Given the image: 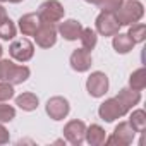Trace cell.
I'll use <instances>...</instances> for the list:
<instances>
[{
  "label": "cell",
  "mask_w": 146,
  "mask_h": 146,
  "mask_svg": "<svg viewBox=\"0 0 146 146\" xmlns=\"http://www.w3.org/2000/svg\"><path fill=\"white\" fill-rule=\"evenodd\" d=\"M29 76H31V70L28 65L14 64L9 58L0 60V81H7L12 86H16V84L26 83Z\"/></svg>",
  "instance_id": "cell-1"
},
{
  "label": "cell",
  "mask_w": 146,
  "mask_h": 146,
  "mask_svg": "<svg viewBox=\"0 0 146 146\" xmlns=\"http://www.w3.org/2000/svg\"><path fill=\"white\" fill-rule=\"evenodd\" d=\"M117 21L120 26H131L143 19L144 16V5L139 0H124L122 5L115 11Z\"/></svg>",
  "instance_id": "cell-2"
},
{
  "label": "cell",
  "mask_w": 146,
  "mask_h": 146,
  "mask_svg": "<svg viewBox=\"0 0 146 146\" xmlns=\"http://www.w3.org/2000/svg\"><path fill=\"white\" fill-rule=\"evenodd\" d=\"M38 16L43 23H60L65 16V9L58 0H45L38 7Z\"/></svg>",
  "instance_id": "cell-3"
},
{
  "label": "cell",
  "mask_w": 146,
  "mask_h": 146,
  "mask_svg": "<svg viewBox=\"0 0 146 146\" xmlns=\"http://www.w3.org/2000/svg\"><path fill=\"white\" fill-rule=\"evenodd\" d=\"M108 86H110L108 78H107L105 72H102V70L91 72L90 78L86 79V91H88L90 96H93V98H102V96H105L107 91H108Z\"/></svg>",
  "instance_id": "cell-4"
},
{
  "label": "cell",
  "mask_w": 146,
  "mask_h": 146,
  "mask_svg": "<svg viewBox=\"0 0 146 146\" xmlns=\"http://www.w3.org/2000/svg\"><path fill=\"white\" fill-rule=\"evenodd\" d=\"M127 113H129V112L120 105V102H119L115 96L105 100V102L98 107V115H100V119L105 120V122H113V120H117V119H120V117H124V115H127Z\"/></svg>",
  "instance_id": "cell-5"
},
{
  "label": "cell",
  "mask_w": 146,
  "mask_h": 146,
  "mask_svg": "<svg viewBox=\"0 0 146 146\" xmlns=\"http://www.w3.org/2000/svg\"><path fill=\"white\" fill-rule=\"evenodd\" d=\"M95 26H96V33L102 36H113L120 29V24L117 21L115 12H103V11L98 14Z\"/></svg>",
  "instance_id": "cell-6"
},
{
  "label": "cell",
  "mask_w": 146,
  "mask_h": 146,
  "mask_svg": "<svg viewBox=\"0 0 146 146\" xmlns=\"http://www.w3.org/2000/svg\"><path fill=\"white\" fill-rule=\"evenodd\" d=\"M45 112L52 120H64L70 112V103L64 96H52L45 105Z\"/></svg>",
  "instance_id": "cell-7"
},
{
  "label": "cell",
  "mask_w": 146,
  "mask_h": 146,
  "mask_svg": "<svg viewBox=\"0 0 146 146\" xmlns=\"http://www.w3.org/2000/svg\"><path fill=\"white\" fill-rule=\"evenodd\" d=\"M9 53L14 60L24 64L28 60L33 58L35 55V45L28 40V38H19V40H14L9 46Z\"/></svg>",
  "instance_id": "cell-8"
},
{
  "label": "cell",
  "mask_w": 146,
  "mask_h": 146,
  "mask_svg": "<svg viewBox=\"0 0 146 146\" xmlns=\"http://www.w3.org/2000/svg\"><path fill=\"white\" fill-rule=\"evenodd\" d=\"M134 137H136V131L131 127V124L129 122H119V125H115V129H113V134L105 139V144L127 146V144H132Z\"/></svg>",
  "instance_id": "cell-9"
},
{
  "label": "cell",
  "mask_w": 146,
  "mask_h": 146,
  "mask_svg": "<svg viewBox=\"0 0 146 146\" xmlns=\"http://www.w3.org/2000/svg\"><path fill=\"white\" fill-rule=\"evenodd\" d=\"M57 35H58V31H57V26L53 23H43L41 21V24H40V28L33 38L40 48H52L57 43Z\"/></svg>",
  "instance_id": "cell-10"
},
{
  "label": "cell",
  "mask_w": 146,
  "mask_h": 146,
  "mask_svg": "<svg viewBox=\"0 0 146 146\" xmlns=\"http://www.w3.org/2000/svg\"><path fill=\"white\" fill-rule=\"evenodd\" d=\"M64 137L65 141H69L72 146H79L84 143V134H86V124L83 120H69L65 125H64Z\"/></svg>",
  "instance_id": "cell-11"
},
{
  "label": "cell",
  "mask_w": 146,
  "mask_h": 146,
  "mask_svg": "<svg viewBox=\"0 0 146 146\" xmlns=\"http://www.w3.org/2000/svg\"><path fill=\"white\" fill-rule=\"evenodd\" d=\"M69 64L70 67L74 69L76 72H88L91 69V64H93V58H91V52L86 50V48H78L70 53V58H69Z\"/></svg>",
  "instance_id": "cell-12"
},
{
  "label": "cell",
  "mask_w": 146,
  "mask_h": 146,
  "mask_svg": "<svg viewBox=\"0 0 146 146\" xmlns=\"http://www.w3.org/2000/svg\"><path fill=\"white\" fill-rule=\"evenodd\" d=\"M57 31H58V35L64 40H67V41H76L81 36L83 24L79 21H76V19H67V21H64V23L58 24Z\"/></svg>",
  "instance_id": "cell-13"
},
{
  "label": "cell",
  "mask_w": 146,
  "mask_h": 146,
  "mask_svg": "<svg viewBox=\"0 0 146 146\" xmlns=\"http://www.w3.org/2000/svg\"><path fill=\"white\" fill-rule=\"evenodd\" d=\"M19 29L24 36H35V33L38 31L40 24H41V19L38 16V12H29V14H24L19 17Z\"/></svg>",
  "instance_id": "cell-14"
},
{
  "label": "cell",
  "mask_w": 146,
  "mask_h": 146,
  "mask_svg": "<svg viewBox=\"0 0 146 146\" xmlns=\"http://www.w3.org/2000/svg\"><path fill=\"white\" fill-rule=\"evenodd\" d=\"M115 98L120 102V105H122L127 112H131V110L141 102V91H136V90H132V88H122V90L117 93Z\"/></svg>",
  "instance_id": "cell-15"
},
{
  "label": "cell",
  "mask_w": 146,
  "mask_h": 146,
  "mask_svg": "<svg viewBox=\"0 0 146 146\" xmlns=\"http://www.w3.org/2000/svg\"><path fill=\"white\" fill-rule=\"evenodd\" d=\"M107 139V132L102 125L98 124H91L90 127H86V134H84V141L91 146H102L105 144Z\"/></svg>",
  "instance_id": "cell-16"
},
{
  "label": "cell",
  "mask_w": 146,
  "mask_h": 146,
  "mask_svg": "<svg viewBox=\"0 0 146 146\" xmlns=\"http://www.w3.org/2000/svg\"><path fill=\"white\" fill-rule=\"evenodd\" d=\"M134 41L129 38V35L127 33H117V35H113V40H112V46H113V50L117 52V53H129L132 48H134Z\"/></svg>",
  "instance_id": "cell-17"
},
{
  "label": "cell",
  "mask_w": 146,
  "mask_h": 146,
  "mask_svg": "<svg viewBox=\"0 0 146 146\" xmlns=\"http://www.w3.org/2000/svg\"><path fill=\"white\" fill-rule=\"evenodd\" d=\"M16 105H17L21 110H24V112H33V110L38 108V105H40V98H38L35 93L26 91V93L16 96Z\"/></svg>",
  "instance_id": "cell-18"
},
{
  "label": "cell",
  "mask_w": 146,
  "mask_h": 146,
  "mask_svg": "<svg viewBox=\"0 0 146 146\" xmlns=\"http://www.w3.org/2000/svg\"><path fill=\"white\" fill-rule=\"evenodd\" d=\"M129 88H132L136 91H143L146 88V69L144 67L136 69L131 74V78H129Z\"/></svg>",
  "instance_id": "cell-19"
},
{
  "label": "cell",
  "mask_w": 146,
  "mask_h": 146,
  "mask_svg": "<svg viewBox=\"0 0 146 146\" xmlns=\"http://www.w3.org/2000/svg\"><path fill=\"white\" fill-rule=\"evenodd\" d=\"M127 122L131 124V127H132L136 132H143V131L146 129V112H144L143 108L132 110V113H131V117H129Z\"/></svg>",
  "instance_id": "cell-20"
},
{
  "label": "cell",
  "mask_w": 146,
  "mask_h": 146,
  "mask_svg": "<svg viewBox=\"0 0 146 146\" xmlns=\"http://www.w3.org/2000/svg\"><path fill=\"white\" fill-rule=\"evenodd\" d=\"M79 40H81L83 48H86V50L91 52V50L96 46V43H98V33H96L95 29H91V28H83Z\"/></svg>",
  "instance_id": "cell-21"
},
{
  "label": "cell",
  "mask_w": 146,
  "mask_h": 146,
  "mask_svg": "<svg viewBox=\"0 0 146 146\" xmlns=\"http://www.w3.org/2000/svg\"><path fill=\"white\" fill-rule=\"evenodd\" d=\"M129 38L134 41V43H143L144 38H146V26L143 23H136V24H131L129 26V31H127Z\"/></svg>",
  "instance_id": "cell-22"
},
{
  "label": "cell",
  "mask_w": 146,
  "mask_h": 146,
  "mask_svg": "<svg viewBox=\"0 0 146 146\" xmlns=\"http://www.w3.org/2000/svg\"><path fill=\"white\" fill-rule=\"evenodd\" d=\"M16 24L11 21V19H7V21H4L2 24H0V38L2 40H5V41H9V40H14L16 38Z\"/></svg>",
  "instance_id": "cell-23"
},
{
  "label": "cell",
  "mask_w": 146,
  "mask_h": 146,
  "mask_svg": "<svg viewBox=\"0 0 146 146\" xmlns=\"http://www.w3.org/2000/svg\"><path fill=\"white\" fill-rule=\"evenodd\" d=\"M16 119V108L12 105H7L5 102H0V122L5 124Z\"/></svg>",
  "instance_id": "cell-24"
},
{
  "label": "cell",
  "mask_w": 146,
  "mask_h": 146,
  "mask_svg": "<svg viewBox=\"0 0 146 146\" xmlns=\"http://www.w3.org/2000/svg\"><path fill=\"white\" fill-rule=\"evenodd\" d=\"M122 2H124V0H98L96 5L103 12H115L122 5Z\"/></svg>",
  "instance_id": "cell-25"
},
{
  "label": "cell",
  "mask_w": 146,
  "mask_h": 146,
  "mask_svg": "<svg viewBox=\"0 0 146 146\" xmlns=\"http://www.w3.org/2000/svg\"><path fill=\"white\" fill-rule=\"evenodd\" d=\"M14 98V86L7 81H0V102H9Z\"/></svg>",
  "instance_id": "cell-26"
},
{
  "label": "cell",
  "mask_w": 146,
  "mask_h": 146,
  "mask_svg": "<svg viewBox=\"0 0 146 146\" xmlns=\"http://www.w3.org/2000/svg\"><path fill=\"white\" fill-rule=\"evenodd\" d=\"M11 141V134H9V131L5 129V125L0 122V144H7Z\"/></svg>",
  "instance_id": "cell-27"
},
{
  "label": "cell",
  "mask_w": 146,
  "mask_h": 146,
  "mask_svg": "<svg viewBox=\"0 0 146 146\" xmlns=\"http://www.w3.org/2000/svg\"><path fill=\"white\" fill-rule=\"evenodd\" d=\"M9 19V16H7V11H5V7L0 4V24H2L4 21H7Z\"/></svg>",
  "instance_id": "cell-28"
},
{
  "label": "cell",
  "mask_w": 146,
  "mask_h": 146,
  "mask_svg": "<svg viewBox=\"0 0 146 146\" xmlns=\"http://www.w3.org/2000/svg\"><path fill=\"white\" fill-rule=\"evenodd\" d=\"M7 2H11V4H19V2H23V0H7Z\"/></svg>",
  "instance_id": "cell-29"
},
{
  "label": "cell",
  "mask_w": 146,
  "mask_h": 146,
  "mask_svg": "<svg viewBox=\"0 0 146 146\" xmlns=\"http://www.w3.org/2000/svg\"><path fill=\"white\" fill-rule=\"evenodd\" d=\"M84 2H88V4H96L98 0H84Z\"/></svg>",
  "instance_id": "cell-30"
},
{
  "label": "cell",
  "mask_w": 146,
  "mask_h": 146,
  "mask_svg": "<svg viewBox=\"0 0 146 146\" xmlns=\"http://www.w3.org/2000/svg\"><path fill=\"white\" fill-rule=\"evenodd\" d=\"M2 53H4V48H2V45H0V57H2Z\"/></svg>",
  "instance_id": "cell-31"
},
{
  "label": "cell",
  "mask_w": 146,
  "mask_h": 146,
  "mask_svg": "<svg viewBox=\"0 0 146 146\" xmlns=\"http://www.w3.org/2000/svg\"><path fill=\"white\" fill-rule=\"evenodd\" d=\"M2 2H4V0H0V4H2Z\"/></svg>",
  "instance_id": "cell-32"
}]
</instances>
